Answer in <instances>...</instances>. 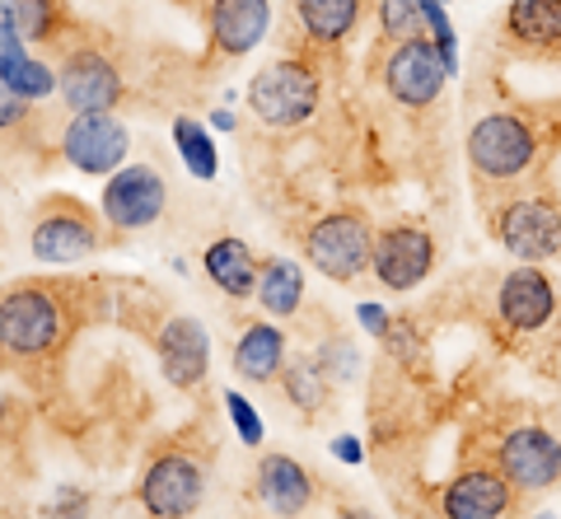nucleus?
<instances>
[{"label":"nucleus","instance_id":"f257e3e1","mask_svg":"<svg viewBox=\"0 0 561 519\" xmlns=\"http://www.w3.org/2000/svg\"><path fill=\"white\" fill-rule=\"evenodd\" d=\"M84 281H20L0 290V356L5 366H43L76 337Z\"/></svg>","mask_w":561,"mask_h":519},{"label":"nucleus","instance_id":"f03ea898","mask_svg":"<svg viewBox=\"0 0 561 519\" xmlns=\"http://www.w3.org/2000/svg\"><path fill=\"white\" fill-rule=\"evenodd\" d=\"M319 99H323V76L300 51L262 66L249 84V113L262 127H276V131L309 123V117L319 113Z\"/></svg>","mask_w":561,"mask_h":519},{"label":"nucleus","instance_id":"7ed1b4c3","mask_svg":"<svg viewBox=\"0 0 561 519\" xmlns=\"http://www.w3.org/2000/svg\"><path fill=\"white\" fill-rule=\"evenodd\" d=\"M534 160H538V136L515 113H486L482 123L468 131V164L482 187L524 178V173L534 169Z\"/></svg>","mask_w":561,"mask_h":519},{"label":"nucleus","instance_id":"20e7f679","mask_svg":"<svg viewBox=\"0 0 561 519\" xmlns=\"http://www.w3.org/2000/svg\"><path fill=\"white\" fill-rule=\"evenodd\" d=\"M28 249L47 267L84 263V257H94L103 249V234H99V220H94L90 206H84L80 197L57 193V197H43L38 216H33Z\"/></svg>","mask_w":561,"mask_h":519},{"label":"nucleus","instance_id":"39448f33","mask_svg":"<svg viewBox=\"0 0 561 519\" xmlns=\"http://www.w3.org/2000/svg\"><path fill=\"white\" fill-rule=\"evenodd\" d=\"M491 239L519 263H548L561 253V206L557 197H511L491 211Z\"/></svg>","mask_w":561,"mask_h":519},{"label":"nucleus","instance_id":"423d86ee","mask_svg":"<svg viewBox=\"0 0 561 519\" xmlns=\"http://www.w3.org/2000/svg\"><path fill=\"white\" fill-rule=\"evenodd\" d=\"M370 257H375V230L360 211H332L305 234V263H313L337 286H351L356 276L370 272Z\"/></svg>","mask_w":561,"mask_h":519},{"label":"nucleus","instance_id":"0eeeda50","mask_svg":"<svg viewBox=\"0 0 561 519\" xmlns=\"http://www.w3.org/2000/svg\"><path fill=\"white\" fill-rule=\"evenodd\" d=\"M136 500L150 519H192L206 500V469L183 449H160L140 473Z\"/></svg>","mask_w":561,"mask_h":519},{"label":"nucleus","instance_id":"6e6552de","mask_svg":"<svg viewBox=\"0 0 561 519\" xmlns=\"http://www.w3.org/2000/svg\"><path fill=\"white\" fill-rule=\"evenodd\" d=\"M57 90L70 113H113L122 94H127V80H122L117 61L103 47L76 43V47H66V57H61Z\"/></svg>","mask_w":561,"mask_h":519},{"label":"nucleus","instance_id":"1a4fd4ad","mask_svg":"<svg viewBox=\"0 0 561 519\" xmlns=\"http://www.w3.org/2000/svg\"><path fill=\"white\" fill-rule=\"evenodd\" d=\"M445 80H449V71L426 33H412V38L393 43L389 61H383V90H389V99L402 103V108H431V103L445 94Z\"/></svg>","mask_w":561,"mask_h":519},{"label":"nucleus","instance_id":"9d476101","mask_svg":"<svg viewBox=\"0 0 561 519\" xmlns=\"http://www.w3.org/2000/svg\"><path fill=\"white\" fill-rule=\"evenodd\" d=\"M496 469L519 492H552L561 482V440L542 426H515L496 445Z\"/></svg>","mask_w":561,"mask_h":519},{"label":"nucleus","instance_id":"9b49d317","mask_svg":"<svg viewBox=\"0 0 561 519\" xmlns=\"http://www.w3.org/2000/svg\"><path fill=\"white\" fill-rule=\"evenodd\" d=\"M435 267V239L416 224H389L375 234V257L370 272L383 290H412L431 276Z\"/></svg>","mask_w":561,"mask_h":519},{"label":"nucleus","instance_id":"f8f14e48","mask_svg":"<svg viewBox=\"0 0 561 519\" xmlns=\"http://www.w3.org/2000/svg\"><path fill=\"white\" fill-rule=\"evenodd\" d=\"M169 187L150 164H131L108 173V187H103V220L113 230H146L164 216Z\"/></svg>","mask_w":561,"mask_h":519},{"label":"nucleus","instance_id":"ddd939ff","mask_svg":"<svg viewBox=\"0 0 561 519\" xmlns=\"http://www.w3.org/2000/svg\"><path fill=\"white\" fill-rule=\"evenodd\" d=\"M127 150L131 136L113 113H76L61 131V154L80 173H117Z\"/></svg>","mask_w":561,"mask_h":519},{"label":"nucleus","instance_id":"4468645a","mask_svg":"<svg viewBox=\"0 0 561 519\" xmlns=\"http://www.w3.org/2000/svg\"><path fill=\"white\" fill-rule=\"evenodd\" d=\"M272 5L267 0H206V57L234 61L267 38Z\"/></svg>","mask_w":561,"mask_h":519},{"label":"nucleus","instance_id":"2eb2a0df","mask_svg":"<svg viewBox=\"0 0 561 519\" xmlns=\"http://www.w3.org/2000/svg\"><path fill=\"white\" fill-rule=\"evenodd\" d=\"M557 286L542 267H515L496 290V314L511 333H542L557 319Z\"/></svg>","mask_w":561,"mask_h":519},{"label":"nucleus","instance_id":"dca6fc26","mask_svg":"<svg viewBox=\"0 0 561 519\" xmlns=\"http://www.w3.org/2000/svg\"><path fill=\"white\" fill-rule=\"evenodd\" d=\"M519 487L501 469H468L440 492L445 519H505L515 510Z\"/></svg>","mask_w":561,"mask_h":519},{"label":"nucleus","instance_id":"f3484780","mask_svg":"<svg viewBox=\"0 0 561 519\" xmlns=\"http://www.w3.org/2000/svg\"><path fill=\"white\" fill-rule=\"evenodd\" d=\"M154 346H160V366L169 374L173 389H197L206 379V360H210V337L197 319H169L160 333H154Z\"/></svg>","mask_w":561,"mask_h":519},{"label":"nucleus","instance_id":"a211bd4d","mask_svg":"<svg viewBox=\"0 0 561 519\" xmlns=\"http://www.w3.org/2000/svg\"><path fill=\"white\" fill-rule=\"evenodd\" d=\"M505 43L524 57L561 61V0H511Z\"/></svg>","mask_w":561,"mask_h":519},{"label":"nucleus","instance_id":"6ab92c4d","mask_svg":"<svg viewBox=\"0 0 561 519\" xmlns=\"http://www.w3.org/2000/svg\"><path fill=\"white\" fill-rule=\"evenodd\" d=\"M365 5H370V0H290L295 24H300L305 43H309L313 51L342 47L351 33L360 28Z\"/></svg>","mask_w":561,"mask_h":519},{"label":"nucleus","instance_id":"aec40b11","mask_svg":"<svg viewBox=\"0 0 561 519\" xmlns=\"http://www.w3.org/2000/svg\"><path fill=\"white\" fill-rule=\"evenodd\" d=\"M257 496L267 500V510L276 519H295L309 510L313 500V477L305 473L300 459L290 454H267L257 463Z\"/></svg>","mask_w":561,"mask_h":519},{"label":"nucleus","instance_id":"412c9836","mask_svg":"<svg viewBox=\"0 0 561 519\" xmlns=\"http://www.w3.org/2000/svg\"><path fill=\"white\" fill-rule=\"evenodd\" d=\"M286 366V333L272 323H249L234 342V374H243L249 384H272Z\"/></svg>","mask_w":561,"mask_h":519},{"label":"nucleus","instance_id":"4be33fe9","mask_svg":"<svg viewBox=\"0 0 561 519\" xmlns=\"http://www.w3.org/2000/svg\"><path fill=\"white\" fill-rule=\"evenodd\" d=\"M206 276L216 281L225 296L230 300H249L253 290H257V257H253V249L243 244V239H234V234H225V239H216V244L206 249Z\"/></svg>","mask_w":561,"mask_h":519},{"label":"nucleus","instance_id":"5701e85b","mask_svg":"<svg viewBox=\"0 0 561 519\" xmlns=\"http://www.w3.org/2000/svg\"><path fill=\"white\" fill-rule=\"evenodd\" d=\"M0 28L24 43H66V5L61 0H0Z\"/></svg>","mask_w":561,"mask_h":519},{"label":"nucleus","instance_id":"b1692460","mask_svg":"<svg viewBox=\"0 0 561 519\" xmlns=\"http://www.w3.org/2000/svg\"><path fill=\"white\" fill-rule=\"evenodd\" d=\"M257 304L267 309L272 319H295L305 304V272L290 263V257H267L257 267Z\"/></svg>","mask_w":561,"mask_h":519},{"label":"nucleus","instance_id":"393cba45","mask_svg":"<svg viewBox=\"0 0 561 519\" xmlns=\"http://www.w3.org/2000/svg\"><path fill=\"white\" fill-rule=\"evenodd\" d=\"M0 80H5L20 99H47L51 90H57V71H51L47 61L28 57V47L0 51Z\"/></svg>","mask_w":561,"mask_h":519},{"label":"nucleus","instance_id":"a878e982","mask_svg":"<svg viewBox=\"0 0 561 519\" xmlns=\"http://www.w3.org/2000/svg\"><path fill=\"white\" fill-rule=\"evenodd\" d=\"M173 141H179V154H183V164H187L192 178H202V183L216 178L220 154H216V141L206 136L202 123H192V117H173Z\"/></svg>","mask_w":561,"mask_h":519},{"label":"nucleus","instance_id":"bb28decb","mask_svg":"<svg viewBox=\"0 0 561 519\" xmlns=\"http://www.w3.org/2000/svg\"><path fill=\"white\" fill-rule=\"evenodd\" d=\"M286 393H290V403L309 412V417H323V407H328V379H323V366L313 370L309 360H300V366H290L286 370Z\"/></svg>","mask_w":561,"mask_h":519},{"label":"nucleus","instance_id":"cd10ccee","mask_svg":"<svg viewBox=\"0 0 561 519\" xmlns=\"http://www.w3.org/2000/svg\"><path fill=\"white\" fill-rule=\"evenodd\" d=\"M379 5V33L383 38H412V33L426 24V0H375Z\"/></svg>","mask_w":561,"mask_h":519},{"label":"nucleus","instance_id":"c85d7f7f","mask_svg":"<svg viewBox=\"0 0 561 519\" xmlns=\"http://www.w3.org/2000/svg\"><path fill=\"white\" fill-rule=\"evenodd\" d=\"M225 407H230V422H234V430H239V436H243V445H262V436H267V430H262V422H257V407L249 403V397H243V393H225Z\"/></svg>","mask_w":561,"mask_h":519},{"label":"nucleus","instance_id":"c756f323","mask_svg":"<svg viewBox=\"0 0 561 519\" xmlns=\"http://www.w3.org/2000/svg\"><path fill=\"white\" fill-rule=\"evenodd\" d=\"M28 123H33L28 99H20V94H14L5 80H0V131H24Z\"/></svg>","mask_w":561,"mask_h":519},{"label":"nucleus","instance_id":"7c9ffc66","mask_svg":"<svg viewBox=\"0 0 561 519\" xmlns=\"http://www.w3.org/2000/svg\"><path fill=\"white\" fill-rule=\"evenodd\" d=\"M360 323H365V333H375V337L389 333V314H383L379 304H360Z\"/></svg>","mask_w":561,"mask_h":519},{"label":"nucleus","instance_id":"2f4dec72","mask_svg":"<svg viewBox=\"0 0 561 519\" xmlns=\"http://www.w3.org/2000/svg\"><path fill=\"white\" fill-rule=\"evenodd\" d=\"M332 454H337L342 463H360L365 459V445L356 436H337V440H332Z\"/></svg>","mask_w":561,"mask_h":519},{"label":"nucleus","instance_id":"473e14b6","mask_svg":"<svg viewBox=\"0 0 561 519\" xmlns=\"http://www.w3.org/2000/svg\"><path fill=\"white\" fill-rule=\"evenodd\" d=\"M20 403H14V397L10 393H0V436H5V430H14V426H20Z\"/></svg>","mask_w":561,"mask_h":519},{"label":"nucleus","instance_id":"72a5a7b5","mask_svg":"<svg viewBox=\"0 0 561 519\" xmlns=\"http://www.w3.org/2000/svg\"><path fill=\"white\" fill-rule=\"evenodd\" d=\"M210 123H216L220 131H230V127H234V113H225V108H220V113H210Z\"/></svg>","mask_w":561,"mask_h":519},{"label":"nucleus","instance_id":"f704fd0d","mask_svg":"<svg viewBox=\"0 0 561 519\" xmlns=\"http://www.w3.org/2000/svg\"><path fill=\"white\" fill-rule=\"evenodd\" d=\"M173 5H197V0H173Z\"/></svg>","mask_w":561,"mask_h":519},{"label":"nucleus","instance_id":"c9c22d12","mask_svg":"<svg viewBox=\"0 0 561 519\" xmlns=\"http://www.w3.org/2000/svg\"><path fill=\"white\" fill-rule=\"evenodd\" d=\"M534 519H552V515H534Z\"/></svg>","mask_w":561,"mask_h":519},{"label":"nucleus","instance_id":"e433bc0d","mask_svg":"<svg viewBox=\"0 0 561 519\" xmlns=\"http://www.w3.org/2000/svg\"><path fill=\"white\" fill-rule=\"evenodd\" d=\"M557 374H561V356H557Z\"/></svg>","mask_w":561,"mask_h":519},{"label":"nucleus","instance_id":"4c0bfd02","mask_svg":"<svg viewBox=\"0 0 561 519\" xmlns=\"http://www.w3.org/2000/svg\"><path fill=\"white\" fill-rule=\"evenodd\" d=\"M435 5H449V0H435Z\"/></svg>","mask_w":561,"mask_h":519},{"label":"nucleus","instance_id":"58836bf2","mask_svg":"<svg viewBox=\"0 0 561 519\" xmlns=\"http://www.w3.org/2000/svg\"><path fill=\"white\" fill-rule=\"evenodd\" d=\"M0 366H5V356H0Z\"/></svg>","mask_w":561,"mask_h":519}]
</instances>
